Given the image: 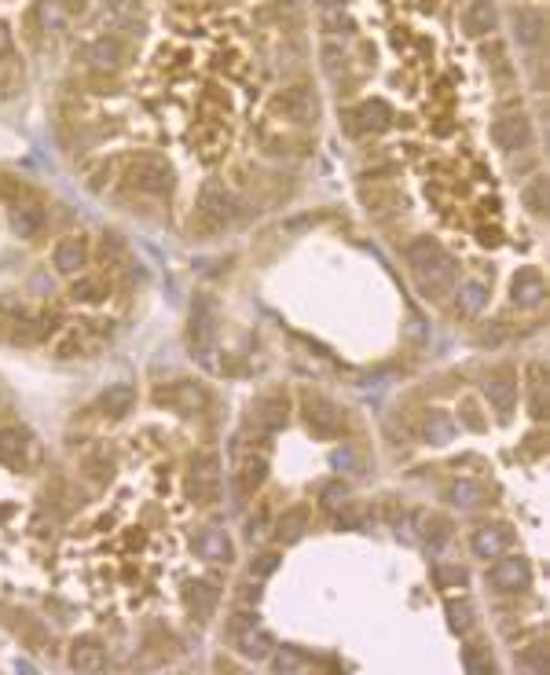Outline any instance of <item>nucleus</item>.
Here are the masks:
<instances>
[{"mask_svg":"<svg viewBox=\"0 0 550 675\" xmlns=\"http://www.w3.org/2000/svg\"><path fill=\"white\" fill-rule=\"evenodd\" d=\"M121 177H125V184H129L132 191L151 195V199L169 195L176 184L173 166H169L162 155H132L129 162H125V173H121Z\"/></svg>","mask_w":550,"mask_h":675,"instance_id":"nucleus-1","label":"nucleus"},{"mask_svg":"<svg viewBox=\"0 0 550 675\" xmlns=\"http://www.w3.org/2000/svg\"><path fill=\"white\" fill-rule=\"evenodd\" d=\"M235 213H239V199H235L220 180H206L195 202L198 228H202V232H220L224 224L235 221Z\"/></svg>","mask_w":550,"mask_h":675,"instance_id":"nucleus-2","label":"nucleus"},{"mask_svg":"<svg viewBox=\"0 0 550 675\" xmlns=\"http://www.w3.org/2000/svg\"><path fill=\"white\" fill-rule=\"evenodd\" d=\"M81 63H85L92 74H99V78H110V74H118V70L129 63V45H125L118 34H103L81 48Z\"/></svg>","mask_w":550,"mask_h":675,"instance_id":"nucleus-3","label":"nucleus"},{"mask_svg":"<svg viewBox=\"0 0 550 675\" xmlns=\"http://www.w3.org/2000/svg\"><path fill=\"white\" fill-rule=\"evenodd\" d=\"M488 584H492V591H499V595H517V591H525V587L532 584V565H528L525 554L503 551L488 565Z\"/></svg>","mask_w":550,"mask_h":675,"instance_id":"nucleus-4","label":"nucleus"},{"mask_svg":"<svg viewBox=\"0 0 550 675\" xmlns=\"http://www.w3.org/2000/svg\"><path fill=\"white\" fill-rule=\"evenodd\" d=\"M301 408H305L308 430L316 433V437H323V441L341 437V430H345V411L330 397H323V393H305V397H301Z\"/></svg>","mask_w":550,"mask_h":675,"instance_id":"nucleus-5","label":"nucleus"},{"mask_svg":"<svg viewBox=\"0 0 550 675\" xmlns=\"http://www.w3.org/2000/svg\"><path fill=\"white\" fill-rule=\"evenodd\" d=\"M187 342L198 360H209L217 349V305L209 298H195L191 305V323H187Z\"/></svg>","mask_w":550,"mask_h":675,"instance_id":"nucleus-6","label":"nucleus"},{"mask_svg":"<svg viewBox=\"0 0 550 675\" xmlns=\"http://www.w3.org/2000/svg\"><path fill=\"white\" fill-rule=\"evenodd\" d=\"M187 496L195 499L198 507H213L220 499V463L217 455H198L187 474Z\"/></svg>","mask_w":550,"mask_h":675,"instance_id":"nucleus-7","label":"nucleus"},{"mask_svg":"<svg viewBox=\"0 0 550 675\" xmlns=\"http://www.w3.org/2000/svg\"><path fill=\"white\" fill-rule=\"evenodd\" d=\"M492 144L503 147V151H525L532 144V125L521 111H506L492 122Z\"/></svg>","mask_w":550,"mask_h":675,"instance_id":"nucleus-8","label":"nucleus"},{"mask_svg":"<svg viewBox=\"0 0 550 675\" xmlns=\"http://www.w3.org/2000/svg\"><path fill=\"white\" fill-rule=\"evenodd\" d=\"M510 547H514V529L503 525V521H488L481 529H473L470 536V551L473 558H481V562H492V558H499V554L510 551Z\"/></svg>","mask_w":550,"mask_h":675,"instance_id":"nucleus-9","label":"nucleus"},{"mask_svg":"<svg viewBox=\"0 0 550 675\" xmlns=\"http://www.w3.org/2000/svg\"><path fill=\"white\" fill-rule=\"evenodd\" d=\"M393 118V107L385 100H363L356 111L345 114L349 133H385V129H393Z\"/></svg>","mask_w":550,"mask_h":675,"instance_id":"nucleus-10","label":"nucleus"},{"mask_svg":"<svg viewBox=\"0 0 550 675\" xmlns=\"http://www.w3.org/2000/svg\"><path fill=\"white\" fill-rule=\"evenodd\" d=\"M154 400L158 404H169L173 411H184V415H191V411H202L209 404V393L198 382H173V386H165L154 393Z\"/></svg>","mask_w":550,"mask_h":675,"instance_id":"nucleus-11","label":"nucleus"},{"mask_svg":"<svg viewBox=\"0 0 550 675\" xmlns=\"http://www.w3.org/2000/svg\"><path fill=\"white\" fill-rule=\"evenodd\" d=\"M484 397L499 411V419H510L517 408V375L514 371H492L484 378Z\"/></svg>","mask_w":550,"mask_h":675,"instance_id":"nucleus-12","label":"nucleus"},{"mask_svg":"<svg viewBox=\"0 0 550 675\" xmlns=\"http://www.w3.org/2000/svg\"><path fill=\"white\" fill-rule=\"evenodd\" d=\"M510 294H514L517 309H536V305H543V298H547V279H543V272H539L536 265L517 268L514 283H510Z\"/></svg>","mask_w":550,"mask_h":675,"instance_id":"nucleus-13","label":"nucleus"},{"mask_svg":"<svg viewBox=\"0 0 550 675\" xmlns=\"http://www.w3.org/2000/svg\"><path fill=\"white\" fill-rule=\"evenodd\" d=\"M88 265V243L85 235H66V239H59L52 250V268L59 272V276H77V272H85Z\"/></svg>","mask_w":550,"mask_h":675,"instance_id":"nucleus-14","label":"nucleus"},{"mask_svg":"<svg viewBox=\"0 0 550 675\" xmlns=\"http://www.w3.org/2000/svg\"><path fill=\"white\" fill-rule=\"evenodd\" d=\"M275 111L283 114V118H290V122H316V96L305 89V85H294V89H283L279 96H275L272 103Z\"/></svg>","mask_w":550,"mask_h":675,"instance_id":"nucleus-15","label":"nucleus"},{"mask_svg":"<svg viewBox=\"0 0 550 675\" xmlns=\"http://www.w3.org/2000/svg\"><path fill=\"white\" fill-rule=\"evenodd\" d=\"M418 279V290L426 294V298H448L451 290H455V261L451 257H440L437 265L422 268V272H415Z\"/></svg>","mask_w":550,"mask_h":675,"instance_id":"nucleus-16","label":"nucleus"},{"mask_svg":"<svg viewBox=\"0 0 550 675\" xmlns=\"http://www.w3.org/2000/svg\"><path fill=\"white\" fill-rule=\"evenodd\" d=\"M66 661H70L74 672H103L107 668V650H103V642L96 635H81V639L70 642Z\"/></svg>","mask_w":550,"mask_h":675,"instance_id":"nucleus-17","label":"nucleus"},{"mask_svg":"<svg viewBox=\"0 0 550 675\" xmlns=\"http://www.w3.org/2000/svg\"><path fill=\"white\" fill-rule=\"evenodd\" d=\"M499 30V12L492 0H470L462 8V34L466 37H492Z\"/></svg>","mask_w":550,"mask_h":675,"instance_id":"nucleus-18","label":"nucleus"},{"mask_svg":"<svg viewBox=\"0 0 550 675\" xmlns=\"http://www.w3.org/2000/svg\"><path fill=\"white\" fill-rule=\"evenodd\" d=\"M184 606H187V613L195 620H213V613H217V606H220V591L209 580H191V584L184 587Z\"/></svg>","mask_w":550,"mask_h":675,"instance_id":"nucleus-19","label":"nucleus"},{"mask_svg":"<svg viewBox=\"0 0 550 675\" xmlns=\"http://www.w3.org/2000/svg\"><path fill=\"white\" fill-rule=\"evenodd\" d=\"M418 437L426 444H451L455 441V419H451V411L444 408H429L422 411V422H418Z\"/></svg>","mask_w":550,"mask_h":675,"instance_id":"nucleus-20","label":"nucleus"},{"mask_svg":"<svg viewBox=\"0 0 550 675\" xmlns=\"http://www.w3.org/2000/svg\"><path fill=\"white\" fill-rule=\"evenodd\" d=\"M514 34L517 41L525 48H536L539 41H543V30H547V15L539 12V8H532V4H521V8H514Z\"/></svg>","mask_w":550,"mask_h":675,"instance_id":"nucleus-21","label":"nucleus"},{"mask_svg":"<svg viewBox=\"0 0 550 675\" xmlns=\"http://www.w3.org/2000/svg\"><path fill=\"white\" fill-rule=\"evenodd\" d=\"M44 224H48V217H44V210L37 202H15V206H11V228H15V235H22V239L44 235Z\"/></svg>","mask_w":550,"mask_h":675,"instance_id":"nucleus-22","label":"nucleus"},{"mask_svg":"<svg viewBox=\"0 0 550 675\" xmlns=\"http://www.w3.org/2000/svg\"><path fill=\"white\" fill-rule=\"evenodd\" d=\"M195 551H198V558H206V562H231L228 532L217 529V525H206V529L195 536Z\"/></svg>","mask_w":550,"mask_h":675,"instance_id":"nucleus-23","label":"nucleus"},{"mask_svg":"<svg viewBox=\"0 0 550 675\" xmlns=\"http://www.w3.org/2000/svg\"><path fill=\"white\" fill-rule=\"evenodd\" d=\"M444 254V246L437 243V239H429V235H418V239H411V243L404 246V261L411 265V272H422V268L437 265Z\"/></svg>","mask_w":550,"mask_h":675,"instance_id":"nucleus-24","label":"nucleus"},{"mask_svg":"<svg viewBox=\"0 0 550 675\" xmlns=\"http://www.w3.org/2000/svg\"><path fill=\"white\" fill-rule=\"evenodd\" d=\"M66 298L74 301V305H99V301H107V283H103L99 276H85V272H77V276H70Z\"/></svg>","mask_w":550,"mask_h":675,"instance_id":"nucleus-25","label":"nucleus"},{"mask_svg":"<svg viewBox=\"0 0 550 675\" xmlns=\"http://www.w3.org/2000/svg\"><path fill=\"white\" fill-rule=\"evenodd\" d=\"M235 646H239L242 657H253V661H264L268 653L275 650V639L268 635L264 628H257V624H250V628L235 631Z\"/></svg>","mask_w":550,"mask_h":675,"instance_id":"nucleus-26","label":"nucleus"},{"mask_svg":"<svg viewBox=\"0 0 550 675\" xmlns=\"http://www.w3.org/2000/svg\"><path fill=\"white\" fill-rule=\"evenodd\" d=\"M30 455V437L15 426H0V466H22Z\"/></svg>","mask_w":550,"mask_h":675,"instance_id":"nucleus-27","label":"nucleus"},{"mask_svg":"<svg viewBox=\"0 0 550 675\" xmlns=\"http://www.w3.org/2000/svg\"><path fill=\"white\" fill-rule=\"evenodd\" d=\"M99 408L114 415V419H125L132 408H136V389L129 382H114V386L103 389V397H99Z\"/></svg>","mask_w":550,"mask_h":675,"instance_id":"nucleus-28","label":"nucleus"},{"mask_svg":"<svg viewBox=\"0 0 550 675\" xmlns=\"http://www.w3.org/2000/svg\"><path fill=\"white\" fill-rule=\"evenodd\" d=\"M451 294H455V309H459L462 316H477V312L484 309V301H488V287H484L481 279H466V283H459Z\"/></svg>","mask_w":550,"mask_h":675,"instance_id":"nucleus-29","label":"nucleus"},{"mask_svg":"<svg viewBox=\"0 0 550 675\" xmlns=\"http://www.w3.org/2000/svg\"><path fill=\"white\" fill-rule=\"evenodd\" d=\"M275 540L279 543H297L308 532V507H290L283 510V518L275 521Z\"/></svg>","mask_w":550,"mask_h":675,"instance_id":"nucleus-30","label":"nucleus"},{"mask_svg":"<svg viewBox=\"0 0 550 675\" xmlns=\"http://www.w3.org/2000/svg\"><path fill=\"white\" fill-rule=\"evenodd\" d=\"M81 353H85V334H81V327H63V331L52 334V356L74 360V356Z\"/></svg>","mask_w":550,"mask_h":675,"instance_id":"nucleus-31","label":"nucleus"},{"mask_svg":"<svg viewBox=\"0 0 550 675\" xmlns=\"http://www.w3.org/2000/svg\"><path fill=\"white\" fill-rule=\"evenodd\" d=\"M444 613H448V624L451 631H459V635H470L473 624H477V609H473L470 598H448V606H444Z\"/></svg>","mask_w":550,"mask_h":675,"instance_id":"nucleus-32","label":"nucleus"},{"mask_svg":"<svg viewBox=\"0 0 550 675\" xmlns=\"http://www.w3.org/2000/svg\"><path fill=\"white\" fill-rule=\"evenodd\" d=\"M528 411L536 422H543V415H547V386H543V367L539 364L528 367Z\"/></svg>","mask_w":550,"mask_h":675,"instance_id":"nucleus-33","label":"nucleus"},{"mask_svg":"<svg viewBox=\"0 0 550 675\" xmlns=\"http://www.w3.org/2000/svg\"><path fill=\"white\" fill-rule=\"evenodd\" d=\"M488 499V492H484L477 481H455V485L448 488V503H455L459 510H477Z\"/></svg>","mask_w":550,"mask_h":675,"instance_id":"nucleus-34","label":"nucleus"},{"mask_svg":"<svg viewBox=\"0 0 550 675\" xmlns=\"http://www.w3.org/2000/svg\"><path fill=\"white\" fill-rule=\"evenodd\" d=\"M253 419L261 422L264 430H279V426H286V397H279V393L264 397L261 404H257V415H253Z\"/></svg>","mask_w":550,"mask_h":675,"instance_id":"nucleus-35","label":"nucleus"},{"mask_svg":"<svg viewBox=\"0 0 550 675\" xmlns=\"http://www.w3.org/2000/svg\"><path fill=\"white\" fill-rule=\"evenodd\" d=\"M264 477H268V459H264V455H250L239 470V488L250 496V492H257V488L264 485Z\"/></svg>","mask_w":550,"mask_h":675,"instance_id":"nucleus-36","label":"nucleus"},{"mask_svg":"<svg viewBox=\"0 0 550 675\" xmlns=\"http://www.w3.org/2000/svg\"><path fill=\"white\" fill-rule=\"evenodd\" d=\"M525 206L536 213V217H543V213H547V177H532V180H528Z\"/></svg>","mask_w":550,"mask_h":675,"instance_id":"nucleus-37","label":"nucleus"},{"mask_svg":"<svg viewBox=\"0 0 550 675\" xmlns=\"http://www.w3.org/2000/svg\"><path fill=\"white\" fill-rule=\"evenodd\" d=\"M459 419L466 422V430H473V433H484V430H488V419L481 415V408H477V400H473V397H462L459 400Z\"/></svg>","mask_w":550,"mask_h":675,"instance_id":"nucleus-38","label":"nucleus"},{"mask_svg":"<svg viewBox=\"0 0 550 675\" xmlns=\"http://www.w3.org/2000/svg\"><path fill=\"white\" fill-rule=\"evenodd\" d=\"M462 664H466V672H470V675H488V672H492V657L477 650V642H470V646L462 650Z\"/></svg>","mask_w":550,"mask_h":675,"instance_id":"nucleus-39","label":"nucleus"},{"mask_svg":"<svg viewBox=\"0 0 550 675\" xmlns=\"http://www.w3.org/2000/svg\"><path fill=\"white\" fill-rule=\"evenodd\" d=\"M319 503L327 510H341L349 503V485H341V481H330V485L319 488Z\"/></svg>","mask_w":550,"mask_h":675,"instance_id":"nucleus-40","label":"nucleus"},{"mask_svg":"<svg viewBox=\"0 0 550 675\" xmlns=\"http://www.w3.org/2000/svg\"><path fill=\"white\" fill-rule=\"evenodd\" d=\"M268 657H272V668H275V672H301V668H308V661L297 650H279V653L272 650Z\"/></svg>","mask_w":550,"mask_h":675,"instance_id":"nucleus-41","label":"nucleus"},{"mask_svg":"<svg viewBox=\"0 0 550 675\" xmlns=\"http://www.w3.org/2000/svg\"><path fill=\"white\" fill-rule=\"evenodd\" d=\"M22 30H26V41H30L33 48L41 45V34H44V26H41V4H30V8H26V15H22Z\"/></svg>","mask_w":550,"mask_h":675,"instance_id":"nucleus-42","label":"nucleus"},{"mask_svg":"<svg viewBox=\"0 0 550 675\" xmlns=\"http://www.w3.org/2000/svg\"><path fill=\"white\" fill-rule=\"evenodd\" d=\"M481 56H484V63H488V67H492L495 74H499V78H506V74H510V63H506V48L499 45V41H492V45H484V48H481Z\"/></svg>","mask_w":550,"mask_h":675,"instance_id":"nucleus-43","label":"nucleus"},{"mask_svg":"<svg viewBox=\"0 0 550 675\" xmlns=\"http://www.w3.org/2000/svg\"><path fill=\"white\" fill-rule=\"evenodd\" d=\"M429 525H433V529H426L429 551H440V547L448 543V536H451V525H448V518H429Z\"/></svg>","mask_w":550,"mask_h":675,"instance_id":"nucleus-44","label":"nucleus"},{"mask_svg":"<svg viewBox=\"0 0 550 675\" xmlns=\"http://www.w3.org/2000/svg\"><path fill=\"white\" fill-rule=\"evenodd\" d=\"M279 562H283V558H279V554H275V551L257 554V558H253V562H250V576H257V580H261V576H272L275 569H279Z\"/></svg>","mask_w":550,"mask_h":675,"instance_id":"nucleus-45","label":"nucleus"},{"mask_svg":"<svg viewBox=\"0 0 550 675\" xmlns=\"http://www.w3.org/2000/svg\"><path fill=\"white\" fill-rule=\"evenodd\" d=\"M437 584L440 587H462L466 584V569H459V565H437Z\"/></svg>","mask_w":550,"mask_h":675,"instance_id":"nucleus-46","label":"nucleus"},{"mask_svg":"<svg viewBox=\"0 0 550 675\" xmlns=\"http://www.w3.org/2000/svg\"><path fill=\"white\" fill-rule=\"evenodd\" d=\"M11 52H15V37H11V26L0 23V67L11 59Z\"/></svg>","mask_w":550,"mask_h":675,"instance_id":"nucleus-47","label":"nucleus"},{"mask_svg":"<svg viewBox=\"0 0 550 675\" xmlns=\"http://www.w3.org/2000/svg\"><path fill=\"white\" fill-rule=\"evenodd\" d=\"M264 521H268V514H264V510H257V518L246 521V540H257V536H264Z\"/></svg>","mask_w":550,"mask_h":675,"instance_id":"nucleus-48","label":"nucleus"},{"mask_svg":"<svg viewBox=\"0 0 550 675\" xmlns=\"http://www.w3.org/2000/svg\"><path fill=\"white\" fill-rule=\"evenodd\" d=\"M239 598H242V602H257V598H261V587H257V584H242Z\"/></svg>","mask_w":550,"mask_h":675,"instance_id":"nucleus-49","label":"nucleus"},{"mask_svg":"<svg viewBox=\"0 0 550 675\" xmlns=\"http://www.w3.org/2000/svg\"><path fill=\"white\" fill-rule=\"evenodd\" d=\"M59 4H63V8H66V12H70V15H81V12H85V8H88V0H59Z\"/></svg>","mask_w":550,"mask_h":675,"instance_id":"nucleus-50","label":"nucleus"},{"mask_svg":"<svg viewBox=\"0 0 550 675\" xmlns=\"http://www.w3.org/2000/svg\"><path fill=\"white\" fill-rule=\"evenodd\" d=\"M316 4H319V8H327V12H330V8H345L349 0H316Z\"/></svg>","mask_w":550,"mask_h":675,"instance_id":"nucleus-51","label":"nucleus"}]
</instances>
